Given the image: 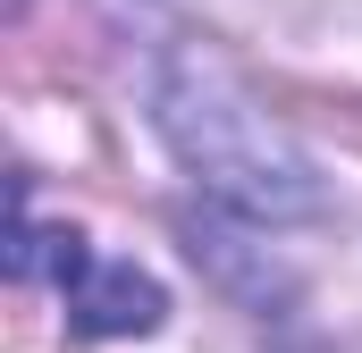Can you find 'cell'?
I'll list each match as a JSON object with an SVG mask.
<instances>
[{"label": "cell", "instance_id": "cell-1", "mask_svg": "<svg viewBox=\"0 0 362 353\" xmlns=\"http://www.w3.org/2000/svg\"><path fill=\"white\" fill-rule=\"evenodd\" d=\"M160 126L177 143V160L194 185H211L228 210L245 219H303L312 210V176L286 152V135L270 126V109H253V92L236 85L219 59L177 51L160 76Z\"/></svg>", "mask_w": 362, "mask_h": 353}, {"label": "cell", "instance_id": "cell-2", "mask_svg": "<svg viewBox=\"0 0 362 353\" xmlns=\"http://www.w3.org/2000/svg\"><path fill=\"white\" fill-rule=\"evenodd\" d=\"M17 269H51L76 328H101V337H127V328H152L160 320V286L135 277V269H110L85 253V236H25Z\"/></svg>", "mask_w": 362, "mask_h": 353}]
</instances>
